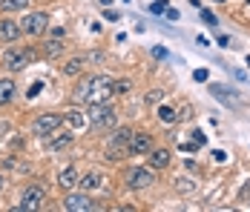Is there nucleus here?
Wrapping results in <instances>:
<instances>
[{
    "mask_svg": "<svg viewBox=\"0 0 250 212\" xmlns=\"http://www.w3.org/2000/svg\"><path fill=\"white\" fill-rule=\"evenodd\" d=\"M129 138H132V129L129 126H118L115 135L106 141V161H121L129 155Z\"/></svg>",
    "mask_w": 250,
    "mask_h": 212,
    "instance_id": "nucleus-1",
    "label": "nucleus"
},
{
    "mask_svg": "<svg viewBox=\"0 0 250 212\" xmlns=\"http://www.w3.org/2000/svg\"><path fill=\"white\" fill-rule=\"evenodd\" d=\"M35 58H38V52L35 49H9V52H3V66L9 72H23L26 66H32L35 63Z\"/></svg>",
    "mask_w": 250,
    "mask_h": 212,
    "instance_id": "nucleus-2",
    "label": "nucleus"
},
{
    "mask_svg": "<svg viewBox=\"0 0 250 212\" xmlns=\"http://www.w3.org/2000/svg\"><path fill=\"white\" fill-rule=\"evenodd\" d=\"M92 112H89V126L92 129H115V123H118V115H115V109L109 106V103H101V106H89Z\"/></svg>",
    "mask_w": 250,
    "mask_h": 212,
    "instance_id": "nucleus-3",
    "label": "nucleus"
},
{
    "mask_svg": "<svg viewBox=\"0 0 250 212\" xmlns=\"http://www.w3.org/2000/svg\"><path fill=\"white\" fill-rule=\"evenodd\" d=\"M112 95H115V89H112V77L101 75V80L89 89V95L83 97V103H86V106H101V103H109Z\"/></svg>",
    "mask_w": 250,
    "mask_h": 212,
    "instance_id": "nucleus-4",
    "label": "nucleus"
},
{
    "mask_svg": "<svg viewBox=\"0 0 250 212\" xmlns=\"http://www.w3.org/2000/svg\"><path fill=\"white\" fill-rule=\"evenodd\" d=\"M43 201H46V189L38 187V184H32V187L23 189V195H21V207L18 212H29V210H41L43 207Z\"/></svg>",
    "mask_w": 250,
    "mask_h": 212,
    "instance_id": "nucleus-5",
    "label": "nucleus"
},
{
    "mask_svg": "<svg viewBox=\"0 0 250 212\" xmlns=\"http://www.w3.org/2000/svg\"><path fill=\"white\" fill-rule=\"evenodd\" d=\"M18 26H21V32H26V35H43L46 26H49V15L46 12H32Z\"/></svg>",
    "mask_w": 250,
    "mask_h": 212,
    "instance_id": "nucleus-6",
    "label": "nucleus"
},
{
    "mask_svg": "<svg viewBox=\"0 0 250 212\" xmlns=\"http://www.w3.org/2000/svg\"><path fill=\"white\" fill-rule=\"evenodd\" d=\"M152 181H155V175H152V169H147V166H135V169L126 172V187L129 189H147Z\"/></svg>",
    "mask_w": 250,
    "mask_h": 212,
    "instance_id": "nucleus-7",
    "label": "nucleus"
},
{
    "mask_svg": "<svg viewBox=\"0 0 250 212\" xmlns=\"http://www.w3.org/2000/svg\"><path fill=\"white\" fill-rule=\"evenodd\" d=\"M61 123H63L61 115H38L35 123H32V132H35V135H41V138H46V135H52Z\"/></svg>",
    "mask_w": 250,
    "mask_h": 212,
    "instance_id": "nucleus-8",
    "label": "nucleus"
},
{
    "mask_svg": "<svg viewBox=\"0 0 250 212\" xmlns=\"http://www.w3.org/2000/svg\"><path fill=\"white\" fill-rule=\"evenodd\" d=\"M63 210H69V212H92L95 210V201H89L86 195H66V198H63Z\"/></svg>",
    "mask_w": 250,
    "mask_h": 212,
    "instance_id": "nucleus-9",
    "label": "nucleus"
},
{
    "mask_svg": "<svg viewBox=\"0 0 250 212\" xmlns=\"http://www.w3.org/2000/svg\"><path fill=\"white\" fill-rule=\"evenodd\" d=\"M150 149H152V138L147 132H132V138H129V155H144Z\"/></svg>",
    "mask_w": 250,
    "mask_h": 212,
    "instance_id": "nucleus-10",
    "label": "nucleus"
},
{
    "mask_svg": "<svg viewBox=\"0 0 250 212\" xmlns=\"http://www.w3.org/2000/svg\"><path fill=\"white\" fill-rule=\"evenodd\" d=\"M210 95H213V97H219L225 106H239V103H242V97L233 92V89H225V86H219V83H213V86H210Z\"/></svg>",
    "mask_w": 250,
    "mask_h": 212,
    "instance_id": "nucleus-11",
    "label": "nucleus"
},
{
    "mask_svg": "<svg viewBox=\"0 0 250 212\" xmlns=\"http://www.w3.org/2000/svg\"><path fill=\"white\" fill-rule=\"evenodd\" d=\"M69 143H72V135H69V132H58V129H55L52 135H46V149H49V152H61V149H66Z\"/></svg>",
    "mask_w": 250,
    "mask_h": 212,
    "instance_id": "nucleus-12",
    "label": "nucleus"
},
{
    "mask_svg": "<svg viewBox=\"0 0 250 212\" xmlns=\"http://www.w3.org/2000/svg\"><path fill=\"white\" fill-rule=\"evenodd\" d=\"M78 184H81L83 192H92V189H98L101 184H104V175H101V172H86L83 178H78Z\"/></svg>",
    "mask_w": 250,
    "mask_h": 212,
    "instance_id": "nucleus-13",
    "label": "nucleus"
},
{
    "mask_svg": "<svg viewBox=\"0 0 250 212\" xmlns=\"http://www.w3.org/2000/svg\"><path fill=\"white\" fill-rule=\"evenodd\" d=\"M21 38V26L12 20H0V40H18Z\"/></svg>",
    "mask_w": 250,
    "mask_h": 212,
    "instance_id": "nucleus-14",
    "label": "nucleus"
},
{
    "mask_svg": "<svg viewBox=\"0 0 250 212\" xmlns=\"http://www.w3.org/2000/svg\"><path fill=\"white\" fill-rule=\"evenodd\" d=\"M170 164V152L167 149H150V166L152 169H164Z\"/></svg>",
    "mask_w": 250,
    "mask_h": 212,
    "instance_id": "nucleus-15",
    "label": "nucleus"
},
{
    "mask_svg": "<svg viewBox=\"0 0 250 212\" xmlns=\"http://www.w3.org/2000/svg\"><path fill=\"white\" fill-rule=\"evenodd\" d=\"M58 184L63 189H72L78 184V172L72 169V166H66V169H61V175H58Z\"/></svg>",
    "mask_w": 250,
    "mask_h": 212,
    "instance_id": "nucleus-16",
    "label": "nucleus"
},
{
    "mask_svg": "<svg viewBox=\"0 0 250 212\" xmlns=\"http://www.w3.org/2000/svg\"><path fill=\"white\" fill-rule=\"evenodd\" d=\"M98 80H101V75H95V77H83V80L78 83V89H75V100H83V97L89 95V89H92Z\"/></svg>",
    "mask_w": 250,
    "mask_h": 212,
    "instance_id": "nucleus-17",
    "label": "nucleus"
},
{
    "mask_svg": "<svg viewBox=\"0 0 250 212\" xmlns=\"http://www.w3.org/2000/svg\"><path fill=\"white\" fill-rule=\"evenodd\" d=\"M12 97H15V80L3 77V80H0V106H3V103H9Z\"/></svg>",
    "mask_w": 250,
    "mask_h": 212,
    "instance_id": "nucleus-18",
    "label": "nucleus"
},
{
    "mask_svg": "<svg viewBox=\"0 0 250 212\" xmlns=\"http://www.w3.org/2000/svg\"><path fill=\"white\" fill-rule=\"evenodd\" d=\"M61 52H63V40H61V38H52V40L43 43V55H46V58H55V55H61Z\"/></svg>",
    "mask_w": 250,
    "mask_h": 212,
    "instance_id": "nucleus-19",
    "label": "nucleus"
},
{
    "mask_svg": "<svg viewBox=\"0 0 250 212\" xmlns=\"http://www.w3.org/2000/svg\"><path fill=\"white\" fill-rule=\"evenodd\" d=\"M66 123H69V126H72V129H75V132H81V129H83V126H86V118H83V115H81V112H78V109H72V112H69V115H66Z\"/></svg>",
    "mask_w": 250,
    "mask_h": 212,
    "instance_id": "nucleus-20",
    "label": "nucleus"
},
{
    "mask_svg": "<svg viewBox=\"0 0 250 212\" xmlns=\"http://www.w3.org/2000/svg\"><path fill=\"white\" fill-rule=\"evenodd\" d=\"M29 6V0H0V9L3 12H21Z\"/></svg>",
    "mask_w": 250,
    "mask_h": 212,
    "instance_id": "nucleus-21",
    "label": "nucleus"
},
{
    "mask_svg": "<svg viewBox=\"0 0 250 212\" xmlns=\"http://www.w3.org/2000/svg\"><path fill=\"white\" fill-rule=\"evenodd\" d=\"M81 66H83V58H72V60H66V63L61 66V72H63V75H78Z\"/></svg>",
    "mask_w": 250,
    "mask_h": 212,
    "instance_id": "nucleus-22",
    "label": "nucleus"
},
{
    "mask_svg": "<svg viewBox=\"0 0 250 212\" xmlns=\"http://www.w3.org/2000/svg\"><path fill=\"white\" fill-rule=\"evenodd\" d=\"M112 89H115V95H126L129 89H132V80H126V77H121V80H112Z\"/></svg>",
    "mask_w": 250,
    "mask_h": 212,
    "instance_id": "nucleus-23",
    "label": "nucleus"
},
{
    "mask_svg": "<svg viewBox=\"0 0 250 212\" xmlns=\"http://www.w3.org/2000/svg\"><path fill=\"white\" fill-rule=\"evenodd\" d=\"M158 118L167 120V123H173V120H178V115H175L170 106H164V103H161V106H158Z\"/></svg>",
    "mask_w": 250,
    "mask_h": 212,
    "instance_id": "nucleus-24",
    "label": "nucleus"
},
{
    "mask_svg": "<svg viewBox=\"0 0 250 212\" xmlns=\"http://www.w3.org/2000/svg\"><path fill=\"white\" fill-rule=\"evenodd\" d=\"M175 189H178V192H193V189H196V184H193V181L178 178V181H175Z\"/></svg>",
    "mask_w": 250,
    "mask_h": 212,
    "instance_id": "nucleus-25",
    "label": "nucleus"
},
{
    "mask_svg": "<svg viewBox=\"0 0 250 212\" xmlns=\"http://www.w3.org/2000/svg\"><path fill=\"white\" fill-rule=\"evenodd\" d=\"M161 100H164V92H161V89H152V92L147 95V103H161Z\"/></svg>",
    "mask_w": 250,
    "mask_h": 212,
    "instance_id": "nucleus-26",
    "label": "nucleus"
},
{
    "mask_svg": "<svg viewBox=\"0 0 250 212\" xmlns=\"http://www.w3.org/2000/svg\"><path fill=\"white\" fill-rule=\"evenodd\" d=\"M152 58H155V60H167V58H170V52H167L164 46H155V49H152Z\"/></svg>",
    "mask_w": 250,
    "mask_h": 212,
    "instance_id": "nucleus-27",
    "label": "nucleus"
},
{
    "mask_svg": "<svg viewBox=\"0 0 250 212\" xmlns=\"http://www.w3.org/2000/svg\"><path fill=\"white\" fill-rule=\"evenodd\" d=\"M164 9H167V0H155V3L150 6V12H152V15H161Z\"/></svg>",
    "mask_w": 250,
    "mask_h": 212,
    "instance_id": "nucleus-28",
    "label": "nucleus"
},
{
    "mask_svg": "<svg viewBox=\"0 0 250 212\" xmlns=\"http://www.w3.org/2000/svg\"><path fill=\"white\" fill-rule=\"evenodd\" d=\"M201 20H204L207 26H216V23H219V20H216V18L210 15V12H201Z\"/></svg>",
    "mask_w": 250,
    "mask_h": 212,
    "instance_id": "nucleus-29",
    "label": "nucleus"
},
{
    "mask_svg": "<svg viewBox=\"0 0 250 212\" xmlns=\"http://www.w3.org/2000/svg\"><path fill=\"white\" fill-rule=\"evenodd\" d=\"M41 89H43V83H41V80H35V83L29 86V97H35V95L41 92Z\"/></svg>",
    "mask_w": 250,
    "mask_h": 212,
    "instance_id": "nucleus-30",
    "label": "nucleus"
},
{
    "mask_svg": "<svg viewBox=\"0 0 250 212\" xmlns=\"http://www.w3.org/2000/svg\"><path fill=\"white\" fill-rule=\"evenodd\" d=\"M193 77H196L199 83H204V80H207V69H196L193 72Z\"/></svg>",
    "mask_w": 250,
    "mask_h": 212,
    "instance_id": "nucleus-31",
    "label": "nucleus"
},
{
    "mask_svg": "<svg viewBox=\"0 0 250 212\" xmlns=\"http://www.w3.org/2000/svg\"><path fill=\"white\" fill-rule=\"evenodd\" d=\"M104 18H106V20H109V23H115V20H121V15H118V12H106V15H104Z\"/></svg>",
    "mask_w": 250,
    "mask_h": 212,
    "instance_id": "nucleus-32",
    "label": "nucleus"
},
{
    "mask_svg": "<svg viewBox=\"0 0 250 212\" xmlns=\"http://www.w3.org/2000/svg\"><path fill=\"white\" fill-rule=\"evenodd\" d=\"M181 149H184V152H196V149H199V143H181Z\"/></svg>",
    "mask_w": 250,
    "mask_h": 212,
    "instance_id": "nucleus-33",
    "label": "nucleus"
},
{
    "mask_svg": "<svg viewBox=\"0 0 250 212\" xmlns=\"http://www.w3.org/2000/svg\"><path fill=\"white\" fill-rule=\"evenodd\" d=\"M167 20H178V12H175V9H170V6H167Z\"/></svg>",
    "mask_w": 250,
    "mask_h": 212,
    "instance_id": "nucleus-34",
    "label": "nucleus"
},
{
    "mask_svg": "<svg viewBox=\"0 0 250 212\" xmlns=\"http://www.w3.org/2000/svg\"><path fill=\"white\" fill-rule=\"evenodd\" d=\"M6 132H9V123H0V138H3Z\"/></svg>",
    "mask_w": 250,
    "mask_h": 212,
    "instance_id": "nucleus-35",
    "label": "nucleus"
},
{
    "mask_svg": "<svg viewBox=\"0 0 250 212\" xmlns=\"http://www.w3.org/2000/svg\"><path fill=\"white\" fill-rule=\"evenodd\" d=\"M0 187H3V178H0Z\"/></svg>",
    "mask_w": 250,
    "mask_h": 212,
    "instance_id": "nucleus-36",
    "label": "nucleus"
},
{
    "mask_svg": "<svg viewBox=\"0 0 250 212\" xmlns=\"http://www.w3.org/2000/svg\"><path fill=\"white\" fill-rule=\"evenodd\" d=\"M124 3H129V0H124Z\"/></svg>",
    "mask_w": 250,
    "mask_h": 212,
    "instance_id": "nucleus-37",
    "label": "nucleus"
},
{
    "mask_svg": "<svg viewBox=\"0 0 250 212\" xmlns=\"http://www.w3.org/2000/svg\"><path fill=\"white\" fill-rule=\"evenodd\" d=\"M248 3H250V0H248Z\"/></svg>",
    "mask_w": 250,
    "mask_h": 212,
    "instance_id": "nucleus-38",
    "label": "nucleus"
}]
</instances>
